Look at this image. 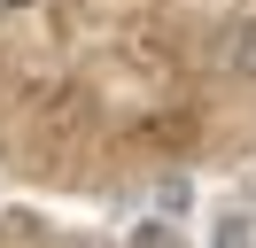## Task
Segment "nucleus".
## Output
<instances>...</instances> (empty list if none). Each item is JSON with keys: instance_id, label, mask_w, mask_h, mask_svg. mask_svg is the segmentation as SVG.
<instances>
[{"instance_id": "1", "label": "nucleus", "mask_w": 256, "mask_h": 248, "mask_svg": "<svg viewBox=\"0 0 256 248\" xmlns=\"http://www.w3.org/2000/svg\"><path fill=\"white\" fill-rule=\"evenodd\" d=\"M218 62L233 78H248L256 86V16H233V24H225V39H218Z\"/></svg>"}]
</instances>
